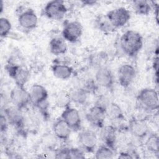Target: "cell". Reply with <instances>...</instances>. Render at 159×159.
Wrapping results in <instances>:
<instances>
[{"label":"cell","instance_id":"cell-1","mask_svg":"<svg viewBox=\"0 0 159 159\" xmlns=\"http://www.w3.org/2000/svg\"><path fill=\"white\" fill-rule=\"evenodd\" d=\"M120 47L130 57H135L143 45V37L140 33L133 30L125 31L120 37Z\"/></svg>","mask_w":159,"mask_h":159},{"label":"cell","instance_id":"cell-2","mask_svg":"<svg viewBox=\"0 0 159 159\" xmlns=\"http://www.w3.org/2000/svg\"><path fill=\"white\" fill-rule=\"evenodd\" d=\"M137 101L143 109L152 112L158 109L159 99L157 91L153 88H145L137 94Z\"/></svg>","mask_w":159,"mask_h":159},{"label":"cell","instance_id":"cell-3","mask_svg":"<svg viewBox=\"0 0 159 159\" xmlns=\"http://www.w3.org/2000/svg\"><path fill=\"white\" fill-rule=\"evenodd\" d=\"M68 12V8L63 1L53 0L48 2L43 9V15L47 18L61 20Z\"/></svg>","mask_w":159,"mask_h":159},{"label":"cell","instance_id":"cell-4","mask_svg":"<svg viewBox=\"0 0 159 159\" xmlns=\"http://www.w3.org/2000/svg\"><path fill=\"white\" fill-rule=\"evenodd\" d=\"M9 76L14 81L16 85L24 87L30 78V71L24 66L9 62L4 66Z\"/></svg>","mask_w":159,"mask_h":159},{"label":"cell","instance_id":"cell-5","mask_svg":"<svg viewBox=\"0 0 159 159\" xmlns=\"http://www.w3.org/2000/svg\"><path fill=\"white\" fill-rule=\"evenodd\" d=\"M106 106L101 103H97L93 106L86 114L88 122L94 127L102 129L104 126L106 117Z\"/></svg>","mask_w":159,"mask_h":159},{"label":"cell","instance_id":"cell-6","mask_svg":"<svg viewBox=\"0 0 159 159\" xmlns=\"http://www.w3.org/2000/svg\"><path fill=\"white\" fill-rule=\"evenodd\" d=\"M31 104L38 107L42 112L47 110L48 94L46 88L40 84H34L29 91Z\"/></svg>","mask_w":159,"mask_h":159},{"label":"cell","instance_id":"cell-7","mask_svg":"<svg viewBox=\"0 0 159 159\" xmlns=\"http://www.w3.org/2000/svg\"><path fill=\"white\" fill-rule=\"evenodd\" d=\"M106 17L114 29L124 27L129 21L131 15L130 11L124 7H120L108 11Z\"/></svg>","mask_w":159,"mask_h":159},{"label":"cell","instance_id":"cell-8","mask_svg":"<svg viewBox=\"0 0 159 159\" xmlns=\"http://www.w3.org/2000/svg\"><path fill=\"white\" fill-rule=\"evenodd\" d=\"M9 99L12 106L21 110L25 109L31 104L29 92L22 86L16 85L10 92Z\"/></svg>","mask_w":159,"mask_h":159},{"label":"cell","instance_id":"cell-9","mask_svg":"<svg viewBox=\"0 0 159 159\" xmlns=\"http://www.w3.org/2000/svg\"><path fill=\"white\" fill-rule=\"evenodd\" d=\"M4 114L6 116L9 124L12 125L19 132H23L25 127V117L22 110L12 106L4 108Z\"/></svg>","mask_w":159,"mask_h":159},{"label":"cell","instance_id":"cell-10","mask_svg":"<svg viewBox=\"0 0 159 159\" xmlns=\"http://www.w3.org/2000/svg\"><path fill=\"white\" fill-rule=\"evenodd\" d=\"M83 27L77 20L66 22L65 23L62 31V37L67 42L75 43L79 40L83 34Z\"/></svg>","mask_w":159,"mask_h":159},{"label":"cell","instance_id":"cell-11","mask_svg":"<svg viewBox=\"0 0 159 159\" xmlns=\"http://www.w3.org/2000/svg\"><path fill=\"white\" fill-rule=\"evenodd\" d=\"M80 147L85 152L93 153L98 143V137L94 132L90 130H80L77 137Z\"/></svg>","mask_w":159,"mask_h":159},{"label":"cell","instance_id":"cell-12","mask_svg":"<svg viewBox=\"0 0 159 159\" xmlns=\"http://www.w3.org/2000/svg\"><path fill=\"white\" fill-rule=\"evenodd\" d=\"M94 80L98 86L107 90L113 89L115 80L112 71L106 66L96 70L94 75Z\"/></svg>","mask_w":159,"mask_h":159},{"label":"cell","instance_id":"cell-13","mask_svg":"<svg viewBox=\"0 0 159 159\" xmlns=\"http://www.w3.org/2000/svg\"><path fill=\"white\" fill-rule=\"evenodd\" d=\"M73 132H80L82 128L81 118L79 111L70 106L63 111L61 117Z\"/></svg>","mask_w":159,"mask_h":159},{"label":"cell","instance_id":"cell-14","mask_svg":"<svg viewBox=\"0 0 159 159\" xmlns=\"http://www.w3.org/2000/svg\"><path fill=\"white\" fill-rule=\"evenodd\" d=\"M136 75V70L133 65L129 63L122 65L117 70V78L120 85L124 88L129 87L134 81Z\"/></svg>","mask_w":159,"mask_h":159},{"label":"cell","instance_id":"cell-15","mask_svg":"<svg viewBox=\"0 0 159 159\" xmlns=\"http://www.w3.org/2000/svg\"><path fill=\"white\" fill-rule=\"evenodd\" d=\"M17 22L19 26L23 29L32 30L37 26L38 17L32 9L29 8L19 14Z\"/></svg>","mask_w":159,"mask_h":159},{"label":"cell","instance_id":"cell-16","mask_svg":"<svg viewBox=\"0 0 159 159\" xmlns=\"http://www.w3.org/2000/svg\"><path fill=\"white\" fill-rule=\"evenodd\" d=\"M128 129L131 135L138 139H143L149 134V127L147 124L142 119L134 117L129 120Z\"/></svg>","mask_w":159,"mask_h":159},{"label":"cell","instance_id":"cell-17","mask_svg":"<svg viewBox=\"0 0 159 159\" xmlns=\"http://www.w3.org/2000/svg\"><path fill=\"white\" fill-rule=\"evenodd\" d=\"M52 131L57 139L63 142L68 140L72 132L69 125L61 117L57 119L53 124Z\"/></svg>","mask_w":159,"mask_h":159},{"label":"cell","instance_id":"cell-18","mask_svg":"<svg viewBox=\"0 0 159 159\" xmlns=\"http://www.w3.org/2000/svg\"><path fill=\"white\" fill-rule=\"evenodd\" d=\"M100 137L103 144L109 147L116 151V141H117V130L116 128L112 125L104 126L101 129Z\"/></svg>","mask_w":159,"mask_h":159},{"label":"cell","instance_id":"cell-19","mask_svg":"<svg viewBox=\"0 0 159 159\" xmlns=\"http://www.w3.org/2000/svg\"><path fill=\"white\" fill-rule=\"evenodd\" d=\"M51 69L53 76L61 80H68L73 73V68L71 66L63 63H54Z\"/></svg>","mask_w":159,"mask_h":159},{"label":"cell","instance_id":"cell-20","mask_svg":"<svg viewBox=\"0 0 159 159\" xmlns=\"http://www.w3.org/2000/svg\"><path fill=\"white\" fill-rule=\"evenodd\" d=\"M49 49L51 53L58 56L65 54L67 52L66 41L61 37L52 38L49 42Z\"/></svg>","mask_w":159,"mask_h":159},{"label":"cell","instance_id":"cell-21","mask_svg":"<svg viewBox=\"0 0 159 159\" xmlns=\"http://www.w3.org/2000/svg\"><path fill=\"white\" fill-rule=\"evenodd\" d=\"M71 102L77 105H84L87 101L89 93L83 87L76 88L69 93Z\"/></svg>","mask_w":159,"mask_h":159},{"label":"cell","instance_id":"cell-22","mask_svg":"<svg viewBox=\"0 0 159 159\" xmlns=\"http://www.w3.org/2000/svg\"><path fill=\"white\" fill-rule=\"evenodd\" d=\"M106 117L114 121L122 120L125 118L120 106L115 102H111L107 105Z\"/></svg>","mask_w":159,"mask_h":159},{"label":"cell","instance_id":"cell-23","mask_svg":"<svg viewBox=\"0 0 159 159\" xmlns=\"http://www.w3.org/2000/svg\"><path fill=\"white\" fill-rule=\"evenodd\" d=\"M132 8L138 15L147 16L152 10L150 1L144 0H137L132 1Z\"/></svg>","mask_w":159,"mask_h":159},{"label":"cell","instance_id":"cell-24","mask_svg":"<svg viewBox=\"0 0 159 159\" xmlns=\"http://www.w3.org/2000/svg\"><path fill=\"white\" fill-rule=\"evenodd\" d=\"M145 145L149 152L158 155L159 153V137L158 134H150L145 141Z\"/></svg>","mask_w":159,"mask_h":159},{"label":"cell","instance_id":"cell-25","mask_svg":"<svg viewBox=\"0 0 159 159\" xmlns=\"http://www.w3.org/2000/svg\"><path fill=\"white\" fill-rule=\"evenodd\" d=\"M115 156V150L103 144L95 150L94 157L96 159H111Z\"/></svg>","mask_w":159,"mask_h":159},{"label":"cell","instance_id":"cell-26","mask_svg":"<svg viewBox=\"0 0 159 159\" xmlns=\"http://www.w3.org/2000/svg\"><path fill=\"white\" fill-rule=\"evenodd\" d=\"M96 23L98 29L104 33L112 32L115 31L116 30V29H114L112 27V25L111 24L108 19H107L106 15L99 16L96 19Z\"/></svg>","mask_w":159,"mask_h":159},{"label":"cell","instance_id":"cell-27","mask_svg":"<svg viewBox=\"0 0 159 159\" xmlns=\"http://www.w3.org/2000/svg\"><path fill=\"white\" fill-rule=\"evenodd\" d=\"M107 60V54L104 52H99L92 55L90 58L91 65L97 69L102 66H106L105 64Z\"/></svg>","mask_w":159,"mask_h":159},{"label":"cell","instance_id":"cell-28","mask_svg":"<svg viewBox=\"0 0 159 159\" xmlns=\"http://www.w3.org/2000/svg\"><path fill=\"white\" fill-rule=\"evenodd\" d=\"M71 98L70 93L66 91H60L57 96L55 99L56 105L60 108H66L70 106L71 103Z\"/></svg>","mask_w":159,"mask_h":159},{"label":"cell","instance_id":"cell-29","mask_svg":"<svg viewBox=\"0 0 159 159\" xmlns=\"http://www.w3.org/2000/svg\"><path fill=\"white\" fill-rule=\"evenodd\" d=\"M12 29V25L8 19L1 17L0 19V36L5 38L9 35Z\"/></svg>","mask_w":159,"mask_h":159},{"label":"cell","instance_id":"cell-30","mask_svg":"<svg viewBox=\"0 0 159 159\" xmlns=\"http://www.w3.org/2000/svg\"><path fill=\"white\" fill-rule=\"evenodd\" d=\"M84 152L80 147H70V158L83 159L85 158Z\"/></svg>","mask_w":159,"mask_h":159},{"label":"cell","instance_id":"cell-31","mask_svg":"<svg viewBox=\"0 0 159 159\" xmlns=\"http://www.w3.org/2000/svg\"><path fill=\"white\" fill-rule=\"evenodd\" d=\"M54 157L55 158L70 159V147H63L58 148L55 151Z\"/></svg>","mask_w":159,"mask_h":159},{"label":"cell","instance_id":"cell-32","mask_svg":"<svg viewBox=\"0 0 159 159\" xmlns=\"http://www.w3.org/2000/svg\"><path fill=\"white\" fill-rule=\"evenodd\" d=\"M8 125L9 122L6 116L4 114V113H1L0 116V129L2 134H3L4 133H6L8 129Z\"/></svg>","mask_w":159,"mask_h":159},{"label":"cell","instance_id":"cell-33","mask_svg":"<svg viewBox=\"0 0 159 159\" xmlns=\"http://www.w3.org/2000/svg\"><path fill=\"white\" fill-rule=\"evenodd\" d=\"M118 158L122 159H131L135 158V157L129 152H122L119 153Z\"/></svg>","mask_w":159,"mask_h":159},{"label":"cell","instance_id":"cell-34","mask_svg":"<svg viewBox=\"0 0 159 159\" xmlns=\"http://www.w3.org/2000/svg\"><path fill=\"white\" fill-rule=\"evenodd\" d=\"M80 2L82 4V5L84 6H94L96 4H97L96 1H93V0H83L80 1Z\"/></svg>","mask_w":159,"mask_h":159},{"label":"cell","instance_id":"cell-35","mask_svg":"<svg viewBox=\"0 0 159 159\" xmlns=\"http://www.w3.org/2000/svg\"><path fill=\"white\" fill-rule=\"evenodd\" d=\"M4 11V2L2 1H1L0 2V14H1Z\"/></svg>","mask_w":159,"mask_h":159}]
</instances>
